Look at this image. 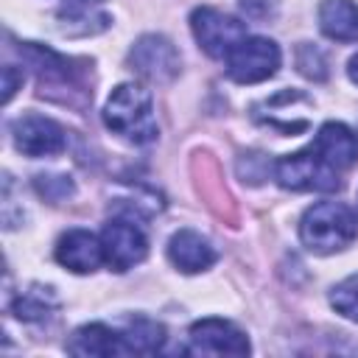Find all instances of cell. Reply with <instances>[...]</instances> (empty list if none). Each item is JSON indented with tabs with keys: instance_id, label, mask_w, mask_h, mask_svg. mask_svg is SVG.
Instances as JSON below:
<instances>
[{
	"instance_id": "cell-1",
	"label": "cell",
	"mask_w": 358,
	"mask_h": 358,
	"mask_svg": "<svg viewBox=\"0 0 358 358\" xmlns=\"http://www.w3.org/2000/svg\"><path fill=\"white\" fill-rule=\"evenodd\" d=\"M103 123L109 131L134 145H148L159 137L151 92L140 84H117L112 90L103 106Z\"/></svg>"
},
{
	"instance_id": "cell-2",
	"label": "cell",
	"mask_w": 358,
	"mask_h": 358,
	"mask_svg": "<svg viewBox=\"0 0 358 358\" xmlns=\"http://www.w3.org/2000/svg\"><path fill=\"white\" fill-rule=\"evenodd\" d=\"M299 238L313 255H333L358 238V221L341 201H316L302 213Z\"/></svg>"
},
{
	"instance_id": "cell-3",
	"label": "cell",
	"mask_w": 358,
	"mask_h": 358,
	"mask_svg": "<svg viewBox=\"0 0 358 358\" xmlns=\"http://www.w3.org/2000/svg\"><path fill=\"white\" fill-rule=\"evenodd\" d=\"M274 179L280 187L285 190H296V193H333L341 187L338 171L330 168L310 145L294 154H285L274 162Z\"/></svg>"
},
{
	"instance_id": "cell-4",
	"label": "cell",
	"mask_w": 358,
	"mask_h": 358,
	"mask_svg": "<svg viewBox=\"0 0 358 358\" xmlns=\"http://www.w3.org/2000/svg\"><path fill=\"white\" fill-rule=\"evenodd\" d=\"M190 28H193V36H196L199 48L210 59H227L249 36L246 22H241L232 14L218 11L213 6H199L190 14Z\"/></svg>"
},
{
	"instance_id": "cell-5",
	"label": "cell",
	"mask_w": 358,
	"mask_h": 358,
	"mask_svg": "<svg viewBox=\"0 0 358 358\" xmlns=\"http://www.w3.org/2000/svg\"><path fill=\"white\" fill-rule=\"evenodd\" d=\"M129 64L137 76L151 84H171L179 76L182 56L176 45L162 34H145L129 50Z\"/></svg>"
},
{
	"instance_id": "cell-6",
	"label": "cell",
	"mask_w": 358,
	"mask_h": 358,
	"mask_svg": "<svg viewBox=\"0 0 358 358\" xmlns=\"http://www.w3.org/2000/svg\"><path fill=\"white\" fill-rule=\"evenodd\" d=\"M280 70V48L266 36H246L227 56V76L238 84H257Z\"/></svg>"
},
{
	"instance_id": "cell-7",
	"label": "cell",
	"mask_w": 358,
	"mask_h": 358,
	"mask_svg": "<svg viewBox=\"0 0 358 358\" xmlns=\"http://www.w3.org/2000/svg\"><path fill=\"white\" fill-rule=\"evenodd\" d=\"M103 243V260L112 271H129L148 255V238L145 232L129 221V218H112L103 224L101 232Z\"/></svg>"
},
{
	"instance_id": "cell-8",
	"label": "cell",
	"mask_w": 358,
	"mask_h": 358,
	"mask_svg": "<svg viewBox=\"0 0 358 358\" xmlns=\"http://www.w3.org/2000/svg\"><path fill=\"white\" fill-rule=\"evenodd\" d=\"M14 148L25 157H53L67 148L64 129L45 115H22L11 123Z\"/></svg>"
},
{
	"instance_id": "cell-9",
	"label": "cell",
	"mask_w": 358,
	"mask_h": 358,
	"mask_svg": "<svg viewBox=\"0 0 358 358\" xmlns=\"http://www.w3.org/2000/svg\"><path fill=\"white\" fill-rule=\"evenodd\" d=\"M249 350L252 347L246 333L227 319L210 316V319L193 322L187 333V352L193 355H246Z\"/></svg>"
},
{
	"instance_id": "cell-10",
	"label": "cell",
	"mask_w": 358,
	"mask_h": 358,
	"mask_svg": "<svg viewBox=\"0 0 358 358\" xmlns=\"http://www.w3.org/2000/svg\"><path fill=\"white\" fill-rule=\"evenodd\" d=\"M56 260L73 274H92L103 260V243L90 229H67L56 243Z\"/></svg>"
},
{
	"instance_id": "cell-11",
	"label": "cell",
	"mask_w": 358,
	"mask_h": 358,
	"mask_svg": "<svg viewBox=\"0 0 358 358\" xmlns=\"http://www.w3.org/2000/svg\"><path fill=\"white\" fill-rule=\"evenodd\" d=\"M310 148L336 171H347L358 162V137L350 126L330 120L319 129V134L313 137Z\"/></svg>"
},
{
	"instance_id": "cell-12",
	"label": "cell",
	"mask_w": 358,
	"mask_h": 358,
	"mask_svg": "<svg viewBox=\"0 0 358 358\" xmlns=\"http://www.w3.org/2000/svg\"><path fill=\"white\" fill-rule=\"evenodd\" d=\"M215 257L218 255H215L213 243L204 235H199L196 229H179L168 241V260L185 274H199V271L210 268L215 263Z\"/></svg>"
},
{
	"instance_id": "cell-13",
	"label": "cell",
	"mask_w": 358,
	"mask_h": 358,
	"mask_svg": "<svg viewBox=\"0 0 358 358\" xmlns=\"http://www.w3.org/2000/svg\"><path fill=\"white\" fill-rule=\"evenodd\" d=\"M67 352H73V355H126V344H123L120 330L92 322V324L78 327L70 336Z\"/></svg>"
},
{
	"instance_id": "cell-14",
	"label": "cell",
	"mask_w": 358,
	"mask_h": 358,
	"mask_svg": "<svg viewBox=\"0 0 358 358\" xmlns=\"http://www.w3.org/2000/svg\"><path fill=\"white\" fill-rule=\"evenodd\" d=\"M319 28L336 42H358V6L352 0H322Z\"/></svg>"
},
{
	"instance_id": "cell-15",
	"label": "cell",
	"mask_w": 358,
	"mask_h": 358,
	"mask_svg": "<svg viewBox=\"0 0 358 358\" xmlns=\"http://www.w3.org/2000/svg\"><path fill=\"white\" fill-rule=\"evenodd\" d=\"M56 20H59L62 34H67V36H90L109 25V17L98 8H92L90 0H67L59 8Z\"/></svg>"
},
{
	"instance_id": "cell-16",
	"label": "cell",
	"mask_w": 358,
	"mask_h": 358,
	"mask_svg": "<svg viewBox=\"0 0 358 358\" xmlns=\"http://www.w3.org/2000/svg\"><path fill=\"white\" fill-rule=\"evenodd\" d=\"M120 336L126 344V355H131V352L134 355H151L165 344V327L154 319H145V316L129 319L126 327L120 330Z\"/></svg>"
},
{
	"instance_id": "cell-17",
	"label": "cell",
	"mask_w": 358,
	"mask_h": 358,
	"mask_svg": "<svg viewBox=\"0 0 358 358\" xmlns=\"http://www.w3.org/2000/svg\"><path fill=\"white\" fill-rule=\"evenodd\" d=\"M56 308V296L50 294V288H34V291H25L14 299L11 310L17 319L22 322H36V319H45L50 310Z\"/></svg>"
},
{
	"instance_id": "cell-18",
	"label": "cell",
	"mask_w": 358,
	"mask_h": 358,
	"mask_svg": "<svg viewBox=\"0 0 358 358\" xmlns=\"http://www.w3.org/2000/svg\"><path fill=\"white\" fill-rule=\"evenodd\" d=\"M34 187H36V193H39L45 201H50V204L67 201V199L76 193L73 179L64 176V173H39V176L34 179Z\"/></svg>"
},
{
	"instance_id": "cell-19",
	"label": "cell",
	"mask_w": 358,
	"mask_h": 358,
	"mask_svg": "<svg viewBox=\"0 0 358 358\" xmlns=\"http://www.w3.org/2000/svg\"><path fill=\"white\" fill-rule=\"evenodd\" d=\"M296 67H299V73L305 76V78H310V81H324L327 78V56L316 48V45H310V42H302L299 48H296Z\"/></svg>"
},
{
	"instance_id": "cell-20",
	"label": "cell",
	"mask_w": 358,
	"mask_h": 358,
	"mask_svg": "<svg viewBox=\"0 0 358 358\" xmlns=\"http://www.w3.org/2000/svg\"><path fill=\"white\" fill-rule=\"evenodd\" d=\"M330 305H333L341 316L358 322V274H352V277L341 280L338 285H333V291H330Z\"/></svg>"
},
{
	"instance_id": "cell-21",
	"label": "cell",
	"mask_w": 358,
	"mask_h": 358,
	"mask_svg": "<svg viewBox=\"0 0 358 358\" xmlns=\"http://www.w3.org/2000/svg\"><path fill=\"white\" fill-rule=\"evenodd\" d=\"M20 84H22V70L6 64V67H3V103H8V101L14 98V92H17Z\"/></svg>"
},
{
	"instance_id": "cell-22",
	"label": "cell",
	"mask_w": 358,
	"mask_h": 358,
	"mask_svg": "<svg viewBox=\"0 0 358 358\" xmlns=\"http://www.w3.org/2000/svg\"><path fill=\"white\" fill-rule=\"evenodd\" d=\"M347 76H350L352 84H358V53L350 59V64H347Z\"/></svg>"
}]
</instances>
